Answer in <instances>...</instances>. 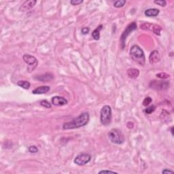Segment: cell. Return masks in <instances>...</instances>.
<instances>
[{
  "mask_svg": "<svg viewBox=\"0 0 174 174\" xmlns=\"http://www.w3.org/2000/svg\"><path fill=\"white\" fill-rule=\"evenodd\" d=\"M90 116L88 112H84L81 114L78 117L74 119L73 121L67 122L63 125V129L64 130L74 129H78L87 125L89 122Z\"/></svg>",
  "mask_w": 174,
  "mask_h": 174,
  "instance_id": "obj_1",
  "label": "cell"
},
{
  "mask_svg": "<svg viewBox=\"0 0 174 174\" xmlns=\"http://www.w3.org/2000/svg\"><path fill=\"white\" fill-rule=\"evenodd\" d=\"M130 56L133 61L140 65H145L146 63V56L144 53L139 46L134 45L130 50Z\"/></svg>",
  "mask_w": 174,
  "mask_h": 174,
  "instance_id": "obj_2",
  "label": "cell"
},
{
  "mask_svg": "<svg viewBox=\"0 0 174 174\" xmlns=\"http://www.w3.org/2000/svg\"><path fill=\"white\" fill-rule=\"evenodd\" d=\"M108 138L110 140L112 143L114 144H122L125 142V135L121 130L117 129H112L108 133Z\"/></svg>",
  "mask_w": 174,
  "mask_h": 174,
  "instance_id": "obj_3",
  "label": "cell"
},
{
  "mask_svg": "<svg viewBox=\"0 0 174 174\" xmlns=\"http://www.w3.org/2000/svg\"><path fill=\"white\" fill-rule=\"evenodd\" d=\"M112 108L110 105H103L100 111V121L104 126H108L112 121Z\"/></svg>",
  "mask_w": 174,
  "mask_h": 174,
  "instance_id": "obj_4",
  "label": "cell"
},
{
  "mask_svg": "<svg viewBox=\"0 0 174 174\" xmlns=\"http://www.w3.org/2000/svg\"><path fill=\"white\" fill-rule=\"evenodd\" d=\"M136 29L137 24L135 22H132L131 23H130L127 27H126L125 31L122 33V35L121 36V39H120V41H121V46L122 49H123L125 47L126 38H127L128 36L131 33V32H133V31H135Z\"/></svg>",
  "mask_w": 174,
  "mask_h": 174,
  "instance_id": "obj_5",
  "label": "cell"
},
{
  "mask_svg": "<svg viewBox=\"0 0 174 174\" xmlns=\"http://www.w3.org/2000/svg\"><path fill=\"white\" fill-rule=\"evenodd\" d=\"M22 58H23L25 63L28 65L27 70L29 72L33 71L38 65V61L37 58L32 55L25 54L23 56H22Z\"/></svg>",
  "mask_w": 174,
  "mask_h": 174,
  "instance_id": "obj_6",
  "label": "cell"
},
{
  "mask_svg": "<svg viewBox=\"0 0 174 174\" xmlns=\"http://www.w3.org/2000/svg\"><path fill=\"white\" fill-rule=\"evenodd\" d=\"M140 29L143 30H148L152 31L157 35H160V31L162 30V27L157 24L149 23V22H144L140 25Z\"/></svg>",
  "mask_w": 174,
  "mask_h": 174,
  "instance_id": "obj_7",
  "label": "cell"
},
{
  "mask_svg": "<svg viewBox=\"0 0 174 174\" xmlns=\"http://www.w3.org/2000/svg\"><path fill=\"white\" fill-rule=\"evenodd\" d=\"M91 159V155L89 153H81L76 156L74 159V163L78 165H84L87 164Z\"/></svg>",
  "mask_w": 174,
  "mask_h": 174,
  "instance_id": "obj_8",
  "label": "cell"
},
{
  "mask_svg": "<svg viewBox=\"0 0 174 174\" xmlns=\"http://www.w3.org/2000/svg\"><path fill=\"white\" fill-rule=\"evenodd\" d=\"M169 86V83L167 81H157L154 80L150 82V87L152 89L156 90H165L168 89Z\"/></svg>",
  "mask_w": 174,
  "mask_h": 174,
  "instance_id": "obj_9",
  "label": "cell"
},
{
  "mask_svg": "<svg viewBox=\"0 0 174 174\" xmlns=\"http://www.w3.org/2000/svg\"><path fill=\"white\" fill-rule=\"evenodd\" d=\"M36 4H37V1H35V0H28V1H25L20 6L19 11L20 12H26V11L30 10V9L34 7V6Z\"/></svg>",
  "mask_w": 174,
  "mask_h": 174,
  "instance_id": "obj_10",
  "label": "cell"
},
{
  "mask_svg": "<svg viewBox=\"0 0 174 174\" xmlns=\"http://www.w3.org/2000/svg\"><path fill=\"white\" fill-rule=\"evenodd\" d=\"M52 103L55 106H62L67 103V100L65 98L60 96H55L52 98Z\"/></svg>",
  "mask_w": 174,
  "mask_h": 174,
  "instance_id": "obj_11",
  "label": "cell"
},
{
  "mask_svg": "<svg viewBox=\"0 0 174 174\" xmlns=\"http://www.w3.org/2000/svg\"><path fill=\"white\" fill-rule=\"evenodd\" d=\"M160 61V56L159 53L157 51H154L149 56V62L151 65L157 64Z\"/></svg>",
  "mask_w": 174,
  "mask_h": 174,
  "instance_id": "obj_12",
  "label": "cell"
},
{
  "mask_svg": "<svg viewBox=\"0 0 174 174\" xmlns=\"http://www.w3.org/2000/svg\"><path fill=\"white\" fill-rule=\"evenodd\" d=\"M49 91L50 87H48V86H41V87H39L36 88L34 90H33L32 93L35 95H41L46 93Z\"/></svg>",
  "mask_w": 174,
  "mask_h": 174,
  "instance_id": "obj_13",
  "label": "cell"
},
{
  "mask_svg": "<svg viewBox=\"0 0 174 174\" xmlns=\"http://www.w3.org/2000/svg\"><path fill=\"white\" fill-rule=\"evenodd\" d=\"M54 76L51 73H46L43 75L38 76V77H35L36 80H38L42 82H46V81H50L53 80Z\"/></svg>",
  "mask_w": 174,
  "mask_h": 174,
  "instance_id": "obj_14",
  "label": "cell"
},
{
  "mask_svg": "<svg viewBox=\"0 0 174 174\" xmlns=\"http://www.w3.org/2000/svg\"><path fill=\"white\" fill-rule=\"evenodd\" d=\"M160 119L164 123H169L171 121L170 114L165 110H162L161 114H160Z\"/></svg>",
  "mask_w": 174,
  "mask_h": 174,
  "instance_id": "obj_15",
  "label": "cell"
},
{
  "mask_svg": "<svg viewBox=\"0 0 174 174\" xmlns=\"http://www.w3.org/2000/svg\"><path fill=\"white\" fill-rule=\"evenodd\" d=\"M160 10L159 9L157 8H150L148 9L145 11L144 14L146 16V17H155L158 16V14H159Z\"/></svg>",
  "mask_w": 174,
  "mask_h": 174,
  "instance_id": "obj_16",
  "label": "cell"
},
{
  "mask_svg": "<svg viewBox=\"0 0 174 174\" xmlns=\"http://www.w3.org/2000/svg\"><path fill=\"white\" fill-rule=\"evenodd\" d=\"M139 75V71L138 69L136 68H130L127 70V76L129 78L135 79Z\"/></svg>",
  "mask_w": 174,
  "mask_h": 174,
  "instance_id": "obj_17",
  "label": "cell"
},
{
  "mask_svg": "<svg viewBox=\"0 0 174 174\" xmlns=\"http://www.w3.org/2000/svg\"><path fill=\"white\" fill-rule=\"evenodd\" d=\"M103 28L102 25H100L98 26L95 30L92 31V37L94 38V40H99V38H100V31Z\"/></svg>",
  "mask_w": 174,
  "mask_h": 174,
  "instance_id": "obj_18",
  "label": "cell"
},
{
  "mask_svg": "<svg viewBox=\"0 0 174 174\" xmlns=\"http://www.w3.org/2000/svg\"><path fill=\"white\" fill-rule=\"evenodd\" d=\"M17 85L19 86V87H22V89H29V87H30L31 84L29 83L28 81L25 80H20L17 82Z\"/></svg>",
  "mask_w": 174,
  "mask_h": 174,
  "instance_id": "obj_19",
  "label": "cell"
},
{
  "mask_svg": "<svg viewBox=\"0 0 174 174\" xmlns=\"http://www.w3.org/2000/svg\"><path fill=\"white\" fill-rule=\"evenodd\" d=\"M125 4H126L125 0H120V1H116L114 2V6L115 8H122L125 6Z\"/></svg>",
  "mask_w": 174,
  "mask_h": 174,
  "instance_id": "obj_20",
  "label": "cell"
},
{
  "mask_svg": "<svg viewBox=\"0 0 174 174\" xmlns=\"http://www.w3.org/2000/svg\"><path fill=\"white\" fill-rule=\"evenodd\" d=\"M155 109H156V107L155 105H150V106H149L148 108H147L146 109L144 110V112H145L146 114H152V112H155Z\"/></svg>",
  "mask_w": 174,
  "mask_h": 174,
  "instance_id": "obj_21",
  "label": "cell"
},
{
  "mask_svg": "<svg viewBox=\"0 0 174 174\" xmlns=\"http://www.w3.org/2000/svg\"><path fill=\"white\" fill-rule=\"evenodd\" d=\"M152 98L150 97H146L144 99L143 103H143L144 106H148L151 103H152Z\"/></svg>",
  "mask_w": 174,
  "mask_h": 174,
  "instance_id": "obj_22",
  "label": "cell"
},
{
  "mask_svg": "<svg viewBox=\"0 0 174 174\" xmlns=\"http://www.w3.org/2000/svg\"><path fill=\"white\" fill-rule=\"evenodd\" d=\"M156 76L157 77V78H160V79H162V80H165V79H167L169 78V74H167L166 73H159L157 74Z\"/></svg>",
  "mask_w": 174,
  "mask_h": 174,
  "instance_id": "obj_23",
  "label": "cell"
},
{
  "mask_svg": "<svg viewBox=\"0 0 174 174\" xmlns=\"http://www.w3.org/2000/svg\"><path fill=\"white\" fill-rule=\"evenodd\" d=\"M154 3L161 6V7H165L167 5V2L165 0H156V1H154Z\"/></svg>",
  "mask_w": 174,
  "mask_h": 174,
  "instance_id": "obj_24",
  "label": "cell"
},
{
  "mask_svg": "<svg viewBox=\"0 0 174 174\" xmlns=\"http://www.w3.org/2000/svg\"><path fill=\"white\" fill-rule=\"evenodd\" d=\"M40 105L46 108H51L52 106L51 103H50L47 100H42L41 102H40Z\"/></svg>",
  "mask_w": 174,
  "mask_h": 174,
  "instance_id": "obj_25",
  "label": "cell"
},
{
  "mask_svg": "<svg viewBox=\"0 0 174 174\" xmlns=\"http://www.w3.org/2000/svg\"><path fill=\"white\" fill-rule=\"evenodd\" d=\"M29 151L31 153H37L38 152V148L35 146H31L29 148Z\"/></svg>",
  "mask_w": 174,
  "mask_h": 174,
  "instance_id": "obj_26",
  "label": "cell"
},
{
  "mask_svg": "<svg viewBox=\"0 0 174 174\" xmlns=\"http://www.w3.org/2000/svg\"><path fill=\"white\" fill-rule=\"evenodd\" d=\"M82 2L83 0H71V1H70V4H71L72 6H77L82 4Z\"/></svg>",
  "mask_w": 174,
  "mask_h": 174,
  "instance_id": "obj_27",
  "label": "cell"
},
{
  "mask_svg": "<svg viewBox=\"0 0 174 174\" xmlns=\"http://www.w3.org/2000/svg\"><path fill=\"white\" fill-rule=\"evenodd\" d=\"M90 31V29L89 27H83L81 30V32H82V34L84 35H87L88 33H89Z\"/></svg>",
  "mask_w": 174,
  "mask_h": 174,
  "instance_id": "obj_28",
  "label": "cell"
},
{
  "mask_svg": "<svg viewBox=\"0 0 174 174\" xmlns=\"http://www.w3.org/2000/svg\"><path fill=\"white\" fill-rule=\"evenodd\" d=\"M118 173L116 171H110V170H102L100 171L99 172V173Z\"/></svg>",
  "mask_w": 174,
  "mask_h": 174,
  "instance_id": "obj_29",
  "label": "cell"
},
{
  "mask_svg": "<svg viewBox=\"0 0 174 174\" xmlns=\"http://www.w3.org/2000/svg\"><path fill=\"white\" fill-rule=\"evenodd\" d=\"M126 126H127L128 129H133V126H134V124H133V122H128L127 124H126Z\"/></svg>",
  "mask_w": 174,
  "mask_h": 174,
  "instance_id": "obj_30",
  "label": "cell"
},
{
  "mask_svg": "<svg viewBox=\"0 0 174 174\" xmlns=\"http://www.w3.org/2000/svg\"><path fill=\"white\" fill-rule=\"evenodd\" d=\"M171 173H173V171H171V170H169V169H163V170H162V173H164V174Z\"/></svg>",
  "mask_w": 174,
  "mask_h": 174,
  "instance_id": "obj_31",
  "label": "cell"
}]
</instances>
